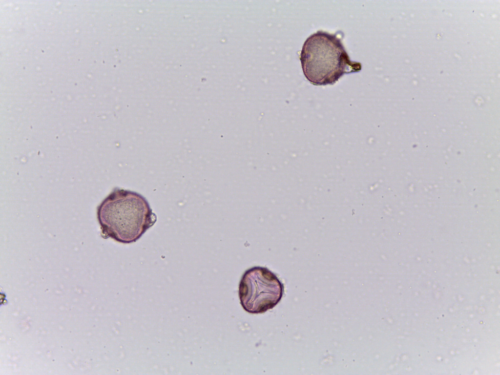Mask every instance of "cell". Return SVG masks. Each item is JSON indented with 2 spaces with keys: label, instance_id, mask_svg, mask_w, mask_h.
<instances>
[{
  "label": "cell",
  "instance_id": "6da1fadb",
  "mask_svg": "<svg viewBox=\"0 0 500 375\" xmlns=\"http://www.w3.org/2000/svg\"><path fill=\"white\" fill-rule=\"evenodd\" d=\"M97 218L102 237L123 244L136 242L157 221L145 197L118 188L98 207Z\"/></svg>",
  "mask_w": 500,
  "mask_h": 375
},
{
  "label": "cell",
  "instance_id": "7a4b0ae2",
  "mask_svg": "<svg viewBox=\"0 0 500 375\" xmlns=\"http://www.w3.org/2000/svg\"><path fill=\"white\" fill-rule=\"evenodd\" d=\"M303 73L314 85L333 84L345 74L360 71L362 65L352 61L335 34L317 31L305 42L300 55Z\"/></svg>",
  "mask_w": 500,
  "mask_h": 375
},
{
  "label": "cell",
  "instance_id": "3957f363",
  "mask_svg": "<svg viewBox=\"0 0 500 375\" xmlns=\"http://www.w3.org/2000/svg\"><path fill=\"white\" fill-rule=\"evenodd\" d=\"M284 286L276 274L255 266L243 274L239 285L240 304L247 312L258 314L273 309L281 300Z\"/></svg>",
  "mask_w": 500,
  "mask_h": 375
}]
</instances>
